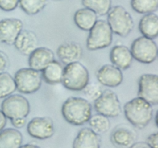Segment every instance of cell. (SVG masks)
I'll list each match as a JSON object with an SVG mask.
<instances>
[{
  "label": "cell",
  "mask_w": 158,
  "mask_h": 148,
  "mask_svg": "<svg viewBox=\"0 0 158 148\" xmlns=\"http://www.w3.org/2000/svg\"><path fill=\"white\" fill-rule=\"evenodd\" d=\"M47 4V0H19V6L27 15H36Z\"/></svg>",
  "instance_id": "cell-27"
},
{
  "label": "cell",
  "mask_w": 158,
  "mask_h": 148,
  "mask_svg": "<svg viewBox=\"0 0 158 148\" xmlns=\"http://www.w3.org/2000/svg\"><path fill=\"white\" fill-rule=\"evenodd\" d=\"M110 140L116 147L130 148L137 140V134L131 128L120 125L112 131Z\"/></svg>",
  "instance_id": "cell-14"
},
{
  "label": "cell",
  "mask_w": 158,
  "mask_h": 148,
  "mask_svg": "<svg viewBox=\"0 0 158 148\" xmlns=\"http://www.w3.org/2000/svg\"><path fill=\"white\" fill-rule=\"evenodd\" d=\"M12 126L16 129L19 128H22L26 125V118H18V119H14V120H11Z\"/></svg>",
  "instance_id": "cell-33"
},
{
  "label": "cell",
  "mask_w": 158,
  "mask_h": 148,
  "mask_svg": "<svg viewBox=\"0 0 158 148\" xmlns=\"http://www.w3.org/2000/svg\"><path fill=\"white\" fill-rule=\"evenodd\" d=\"M76 26L83 31H89L97 21V15L87 8H82L76 11L73 15Z\"/></svg>",
  "instance_id": "cell-22"
},
{
  "label": "cell",
  "mask_w": 158,
  "mask_h": 148,
  "mask_svg": "<svg viewBox=\"0 0 158 148\" xmlns=\"http://www.w3.org/2000/svg\"><path fill=\"white\" fill-rule=\"evenodd\" d=\"M1 110L10 120L26 118L30 113V104L27 99L20 94H12L4 98L1 103Z\"/></svg>",
  "instance_id": "cell-8"
},
{
  "label": "cell",
  "mask_w": 158,
  "mask_h": 148,
  "mask_svg": "<svg viewBox=\"0 0 158 148\" xmlns=\"http://www.w3.org/2000/svg\"><path fill=\"white\" fill-rule=\"evenodd\" d=\"M53 1H63V0H53Z\"/></svg>",
  "instance_id": "cell-37"
},
{
  "label": "cell",
  "mask_w": 158,
  "mask_h": 148,
  "mask_svg": "<svg viewBox=\"0 0 158 148\" xmlns=\"http://www.w3.org/2000/svg\"><path fill=\"white\" fill-rule=\"evenodd\" d=\"M19 0H0V9L5 12H11L18 7Z\"/></svg>",
  "instance_id": "cell-30"
},
{
  "label": "cell",
  "mask_w": 158,
  "mask_h": 148,
  "mask_svg": "<svg viewBox=\"0 0 158 148\" xmlns=\"http://www.w3.org/2000/svg\"><path fill=\"white\" fill-rule=\"evenodd\" d=\"M94 107L97 113L108 118L119 117L122 111L118 96L110 89H105L102 92L101 95L94 100Z\"/></svg>",
  "instance_id": "cell-9"
},
{
  "label": "cell",
  "mask_w": 158,
  "mask_h": 148,
  "mask_svg": "<svg viewBox=\"0 0 158 148\" xmlns=\"http://www.w3.org/2000/svg\"><path fill=\"white\" fill-rule=\"evenodd\" d=\"M88 123L90 126L89 128L98 134L107 132L110 127V121L109 118L99 113L91 116Z\"/></svg>",
  "instance_id": "cell-28"
},
{
  "label": "cell",
  "mask_w": 158,
  "mask_h": 148,
  "mask_svg": "<svg viewBox=\"0 0 158 148\" xmlns=\"http://www.w3.org/2000/svg\"><path fill=\"white\" fill-rule=\"evenodd\" d=\"M14 46L21 54L29 56L38 46L36 34L31 30H22L17 36Z\"/></svg>",
  "instance_id": "cell-19"
},
{
  "label": "cell",
  "mask_w": 158,
  "mask_h": 148,
  "mask_svg": "<svg viewBox=\"0 0 158 148\" xmlns=\"http://www.w3.org/2000/svg\"><path fill=\"white\" fill-rule=\"evenodd\" d=\"M23 28V23L19 18H6L0 20V43L13 45Z\"/></svg>",
  "instance_id": "cell-12"
},
{
  "label": "cell",
  "mask_w": 158,
  "mask_h": 148,
  "mask_svg": "<svg viewBox=\"0 0 158 148\" xmlns=\"http://www.w3.org/2000/svg\"><path fill=\"white\" fill-rule=\"evenodd\" d=\"M96 76L100 84L110 88L119 86L123 80L122 70L113 64L102 66L97 70Z\"/></svg>",
  "instance_id": "cell-13"
},
{
  "label": "cell",
  "mask_w": 158,
  "mask_h": 148,
  "mask_svg": "<svg viewBox=\"0 0 158 148\" xmlns=\"http://www.w3.org/2000/svg\"><path fill=\"white\" fill-rule=\"evenodd\" d=\"M19 148H40V146L35 144H32V143H27V144L22 145Z\"/></svg>",
  "instance_id": "cell-36"
},
{
  "label": "cell",
  "mask_w": 158,
  "mask_h": 148,
  "mask_svg": "<svg viewBox=\"0 0 158 148\" xmlns=\"http://www.w3.org/2000/svg\"><path fill=\"white\" fill-rule=\"evenodd\" d=\"M137 97L143 99L152 106L158 104V76L146 73L138 80Z\"/></svg>",
  "instance_id": "cell-10"
},
{
  "label": "cell",
  "mask_w": 158,
  "mask_h": 148,
  "mask_svg": "<svg viewBox=\"0 0 158 148\" xmlns=\"http://www.w3.org/2000/svg\"><path fill=\"white\" fill-rule=\"evenodd\" d=\"M82 4L97 15H105L112 7V0H82Z\"/></svg>",
  "instance_id": "cell-24"
},
{
  "label": "cell",
  "mask_w": 158,
  "mask_h": 148,
  "mask_svg": "<svg viewBox=\"0 0 158 148\" xmlns=\"http://www.w3.org/2000/svg\"><path fill=\"white\" fill-rule=\"evenodd\" d=\"M89 32L86 39V48L89 50L103 49L112 43L114 33L106 20H97Z\"/></svg>",
  "instance_id": "cell-5"
},
{
  "label": "cell",
  "mask_w": 158,
  "mask_h": 148,
  "mask_svg": "<svg viewBox=\"0 0 158 148\" xmlns=\"http://www.w3.org/2000/svg\"><path fill=\"white\" fill-rule=\"evenodd\" d=\"M146 143L151 148H158V134L157 132L150 134L147 138Z\"/></svg>",
  "instance_id": "cell-31"
},
{
  "label": "cell",
  "mask_w": 158,
  "mask_h": 148,
  "mask_svg": "<svg viewBox=\"0 0 158 148\" xmlns=\"http://www.w3.org/2000/svg\"><path fill=\"white\" fill-rule=\"evenodd\" d=\"M54 60L55 55L50 49L47 47H37L29 55L28 63L29 68L41 72Z\"/></svg>",
  "instance_id": "cell-15"
},
{
  "label": "cell",
  "mask_w": 158,
  "mask_h": 148,
  "mask_svg": "<svg viewBox=\"0 0 158 148\" xmlns=\"http://www.w3.org/2000/svg\"><path fill=\"white\" fill-rule=\"evenodd\" d=\"M16 89L23 94H32L41 88L42 76L40 72L31 68H22L14 76Z\"/></svg>",
  "instance_id": "cell-7"
},
{
  "label": "cell",
  "mask_w": 158,
  "mask_h": 148,
  "mask_svg": "<svg viewBox=\"0 0 158 148\" xmlns=\"http://www.w3.org/2000/svg\"><path fill=\"white\" fill-rule=\"evenodd\" d=\"M27 132L30 137L38 140L50 138L55 133L53 121L49 117H35L27 124Z\"/></svg>",
  "instance_id": "cell-11"
},
{
  "label": "cell",
  "mask_w": 158,
  "mask_h": 148,
  "mask_svg": "<svg viewBox=\"0 0 158 148\" xmlns=\"http://www.w3.org/2000/svg\"><path fill=\"white\" fill-rule=\"evenodd\" d=\"M130 148H151L146 142H135Z\"/></svg>",
  "instance_id": "cell-35"
},
{
  "label": "cell",
  "mask_w": 158,
  "mask_h": 148,
  "mask_svg": "<svg viewBox=\"0 0 158 148\" xmlns=\"http://www.w3.org/2000/svg\"><path fill=\"white\" fill-rule=\"evenodd\" d=\"M23 141V134L16 128H4L0 131V148H19Z\"/></svg>",
  "instance_id": "cell-21"
},
{
  "label": "cell",
  "mask_w": 158,
  "mask_h": 148,
  "mask_svg": "<svg viewBox=\"0 0 158 148\" xmlns=\"http://www.w3.org/2000/svg\"><path fill=\"white\" fill-rule=\"evenodd\" d=\"M83 91L84 92V94L88 97V98L91 99L94 101L96 99L98 98L100 95H101L102 90L101 87H100L99 85L96 84L94 83H88L86 86H85L84 89H83Z\"/></svg>",
  "instance_id": "cell-29"
},
{
  "label": "cell",
  "mask_w": 158,
  "mask_h": 148,
  "mask_svg": "<svg viewBox=\"0 0 158 148\" xmlns=\"http://www.w3.org/2000/svg\"><path fill=\"white\" fill-rule=\"evenodd\" d=\"M100 135L89 127L80 130L73 143V148H100Z\"/></svg>",
  "instance_id": "cell-18"
},
{
  "label": "cell",
  "mask_w": 158,
  "mask_h": 148,
  "mask_svg": "<svg viewBox=\"0 0 158 148\" xmlns=\"http://www.w3.org/2000/svg\"><path fill=\"white\" fill-rule=\"evenodd\" d=\"M139 30L143 36L154 39L158 36V16L154 12L144 14L139 22Z\"/></svg>",
  "instance_id": "cell-20"
},
{
  "label": "cell",
  "mask_w": 158,
  "mask_h": 148,
  "mask_svg": "<svg viewBox=\"0 0 158 148\" xmlns=\"http://www.w3.org/2000/svg\"><path fill=\"white\" fill-rule=\"evenodd\" d=\"M16 90L14 78L7 72L0 73V99H4L13 94Z\"/></svg>",
  "instance_id": "cell-25"
},
{
  "label": "cell",
  "mask_w": 158,
  "mask_h": 148,
  "mask_svg": "<svg viewBox=\"0 0 158 148\" xmlns=\"http://www.w3.org/2000/svg\"><path fill=\"white\" fill-rule=\"evenodd\" d=\"M9 64V59L4 52L0 50V73L5 72Z\"/></svg>",
  "instance_id": "cell-32"
},
{
  "label": "cell",
  "mask_w": 158,
  "mask_h": 148,
  "mask_svg": "<svg viewBox=\"0 0 158 148\" xmlns=\"http://www.w3.org/2000/svg\"><path fill=\"white\" fill-rule=\"evenodd\" d=\"M41 72L42 79L48 84L54 85L62 82L63 66L62 63L57 60H52Z\"/></svg>",
  "instance_id": "cell-23"
},
{
  "label": "cell",
  "mask_w": 158,
  "mask_h": 148,
  "mask_svg": "<svg viewBox=\"0 0 158 148\" xmlns=\"http://www.w3.org/2000/svg\"><path fill=\"white\" fill-rule=\"evenodd\" d=\"M123 113L129 123L138 129L146 127L154 117L152 105L139 97L125 103Z\"/></svg>",
  "instance_id": "cell-2"
},
{
  "label": "cell",
  "mask_w": 158,
  "mask_h": 148,
  "mask_svg": "<svg viewBox=\"0 0 158 148\" xmlns=\"http://www.w3.org/2000/svg\"><path fill=\"white\" fill-rule=\"evenodd\" d=\"M63 117L68 123L82 126L88 123L92 116V105L83 97H70L62 105Z\"/></svg>",
  "instance_id": "cell-1"
},
{
  "label": "cell",
  "mask_w": 158,
  "mask_h": 148,
  "mask_svg": "<svg viewBox=\"0 0 158 148\" xmlns=\"http://www.w3.org/2000/svg\"><path fill=\"white\" fill-rule=\"evenodd\" d=\"M131 6L139 14L152 13L158 9V0H131Z\"/></svg>",
  "instance_id": "cell-26"
},
{
  "label": "cell",
  "mask_w": 158,
  "mask_h": 148,
  "mask_svg": "<svg viewBox=\"0 0 158 148\" xmlns=\"http://www.w3.org/2000/svg\"><path fill=\"white\" fill-rule=\"evenodd\" d=\"M106 22L113 33L120 37L127 36L134 27V22L132 16L129 12L121 6L111 7L107 13Z\"/></svg>",
  "instance_id": "cell-4"
},
{
  "label": "cell",
  "mask_w": 158,
  "mask_h": 148,
  "mask_svg": "<svg viewBox=\"0 0 158 148\" xmlns=\"http://www.w3.org/2000/svg\"><path fill=\"white\" fill-rule=\"evenodd\" d=\"M82 46L76 42H66L60 45L56 50V55L63 64L79 62L83 56Z\"/></svg>",
  "instance_id": "cell-16"
},
{
  "label": "cell",
  "mask_w": 158,
  "mask_h": 148,
  "mask_svg": "<svg viewBox=\"0 0 158 148\" xmlns=\"http://www.w3.org/2000/svg\"><path fill=\"white\" fill-rule=\"evenodd\" d=\"M130 49L133 58L143 64L154 63L157 58V43L152 39L143 35L134 40Z\"/></svg>",
  "instance_id": "cell-6"
},
{
  "label": "cell",
  "mask_w": 158,
  "mask_h": 148,
  "mask_svg": "<svg viewBox=\"0 0 158 148\" xmlns=\"http://www.w3.org/2000/svg\"><path fill=\"white\" fill-rule=\"evenodd\" d=\"M6 123H7V118L2 113V111L0 109V131L2 130L6 127Z\"/></svg>",
  "instance_id": "cell-34"
},
{
  "label": "cell",
  "mask_w": 158,
  "mask_h": 148,
  "mask_svg": "<svg viewBox=\"0 0 158 148\" xmlns=\"http://www.w3.org/2000/svg\"><path fill=\"white\" fill-rule=\"evenodd\" d=\"M110 60L114 66L120 70H126L131 67L133 63L131 49L123 45H117L111 49L110 52Z\"/></svg>",
  "instance_id": "cell-17"
},
{
  "label": "cell",
  "mask_w": 158,
  "mask_h": 148,
  "mask_svg": "<svg viewBox=\"0 0 158 148\" xmlns=\"http://www.w3.org/2000/svg\"><path fill=\"white\" fill-rule=\"evenodd\" d=\"M89 82V71L80 61L66 64L63 67L61 83L66 89L71 91H83Z\"/></svg>",
  "instance_id": "cell-3"
}]
</instances>
